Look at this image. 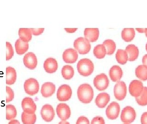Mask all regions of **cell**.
<instances>
[{
    "mask_svg": "<svg viewBox=\"0 0 147 124\" xmlns=\"http://www.w3.org/2000/svg\"><path fill=\"white\" fill-rule=\"evenodd\" d=\"M77 96L81 102L84 103H90L94 96L93 89L89 84L86 83L82 84L78 87Z\"/></svg>",
    "mask_w": 147,
    "mask_h": 124,
    "instance_id": "6da1fadb",
    "label": "cell"
},
{
    "mask_svg": "<svg viewBox=\"0 0 147 124\" xmlns=\"http://www.w3.org/2000/svg\"><path fill=\"white\" fill-rule=\"evenodd\" d=\"M78 72L84 76L91 75L94 70V64L91 60L88 59H80L77 65Z\"/></svg>",
    "mask_w": 147,
    "mask_h": 124,
    "instance_id": "7a4b0ae2",
    "label": "cell"
},
{
    "mask_svg": "<svg viewBox=\"0 0 147 124\" xmlns=\"http://www.w3.org/2000/svg\"><path fill=\"white\" fill-rule=\"evenodd\" d=\"M74 46L81 54H87L91 48L90 41L84 37H79L76 39L74 42Z\"/></svg>",
    "mask_w": 147,
    "mask_h": 124,
    "instance_id": "3957f363",
    "label": "cell"
},
{
    "mask_svg": "<svg viewBox=\"0 0 147 124\" xmlns=\"http://www.w3.org/2000/svg\"><path fill=\"white\" fill-rule=\"evenodd\" d=\"M24 87L25 92L30 96L34 95L39 92V82L34 78H30L25 80Z\"/></svg>",
    "mask_w": 147,
    "mask_h": 124,
    "instance_id": "277c9868",
    "label": "cell"
},
{
    "mask_svg": "<svg viewBox=\"0 0 147 124\" xmlns=\"http://www.w3.org/2000/svg\"><path fill=\"white\" fill-rule=\"evenodd\" d=\"M109 82L108 76L103 73L96 75L93 80L94 86L100 91L106 89L109 85Z\"/></svg>",
    "mask_w": 147,
    "mask_h": 124,
    "instance_id": "5b68a950",
    "label": "cell"
},
{
    "mask_svg": "<svg viewBox=\"0 0 147 124\" xmlns=\"http://www.w3.org/2000/svg\"><path fill=\"white\" fill-rule=\"evenodd\" d=\"M136 117L135 110L131 106H126L122 111L121 119L122 121L124 123H132L134 121Z\"/></svg>",
    "mask_w": 147,
    "mask_h": 124,
    "instance_id": "8992f818",
    "label": "cell"
},
{
    "mask_svg": "<svg viewBox=\"0 0 147 124\" xmlns=\"http://www.w3.org/2000/svg\"><path fill=\"white\" fill-rule=\"evenodd\" d=\"M72 90L69 85H61L57 90V98L61 102L68 101L71 98L72 96Z\"/></svg>",
    "mask_w": 147,
    "mask_h": 124,
    "instance_id": "52a82bcc",
    "label": "cell"
},
{
    "mask_svg": "<svg viewBox=\"0 0 147 124\" xmlns=\"http://www.w3.org/2000/svg\"><path fill=\"white\" fill-rule=\"evenodd\" d=\"M114 95L116 99L119 101L123 100L127 93V87L125 83L123 82H118L114 87Z\"/></svg>",
    "mask_w": 147,
    "mask_h": 124,
    "instance_id": "ba28073f",
    "label": "cell"
},
{
    "mask_svg": "<svg viewBox=\"0 0 147 124\" xmlns=\"http://www.w3.org/2000/svg\"><path fill=\"white\" fill-rule=\"evenodd\" d=\"M24 112L28 114H34L36 110V105L33 99L30 97H25L21 102Z\"/></svg>",
    "mask_w": 147,
    "mask_h": 124,
    "instance_id": "9c48e42d",
    "label": "cell"
},
{
    "mask_svg": "<svg viewBox=\"0 0 147 124\" xmlns=\"http://www.w3.org/2000/svg\"><path fill=\"white\" fill-rule=\"evenodd\" d=\"M120 112V106L119 103L113 102L109 104L106 110V115L110 119H115L118 118Z\"/></svg>",
    "mask_w": 147,
    "mask_h": 124,
    "instance_id": "30bf717a",
    "label": "cell"
},
{
    "mask_svg": "<svg viewBox=\"0 0 147 124\" xmlns=\"http://www.w3.org/2000/svg\"><path fill=\"white\" fill-rule=\"evenodd\" d=\"M143 84L141 81L138 80H133L130 83L129 90V92L132 96L137 98L141 95L144 89Z\"/></svg>",
    "mask_w": 147,
    "mask_h": 124,
    "instance_id": "8fae6325",
    "label": "cell"
},
{
    "mask_svg": "<svg viewBox=\"0 0 147 124\" xmlns=\"http://www.w3.org/2000/svg\"><path fill=\"white\" fill-rule=\"evenodd\" d=\"M57 114L60 119L65 121L69 119L71 115L70 108L66 103H59L56 108Z\"/></svg>",
    "mask_w": 147,
    "mask_h": 124,
    "instance_id": "7c38bea8",
    "label": "cell"
},
{
    "mask_svg": "<svg viewBox=\"0 0 147 124\" xmlns=\"http://www.w3.org/2000/svg\"><path fill=\"white\" fill-rule=\"evenodd\" d=\"M40 114L42 118L46 122L52 121L55 116L54 109L50 104L43 106L40 111Z\"/></svg>",
    "mask_w": 147,
    "mask_h": 124,
    "instance_id": "4fadbf2b",
    "label": "cell"
},
{
    "mask_svg": "<svg viewBox=\"0 0 147 124\" xmlns=\"http://www.w3.org/2000/svg\"><path fill=\"white\" fill-rule=\"evenodd\" d=\"M23 62L26 68L30 69H34L37 65V59L36 55L32 52H29L24 55Z\"/></svg>",
    "mask_w": 147,
    "mask_h": 124,
    "instance_id": "5bb4252c",
    "label": "cell"
},
{
    "mask_svg": "<svg viewBox=\"0 0 147 124\" xmlns=\"http://www.w3.org/2000/svg\"><path fill=\"white\" fill-rule=\"evenodd\" d=\"M78 55L76 50L69 48L64 51L63 54V61L66 63H74L77 61Z\"/></svg>",
    "mask_w": 147,
    "mask_h": 124,
    "instance_id": "9a60e30c",
    "label": "cell"
},
{
    "mask_svg": "<svg viewBox=\"0 0 147 124\" xmlns=\"http://www.w3.org/2000/svg\"><path fill=\"white\" fill-rule=\"evenodd\" d=\"M44 68L48 73H53L56 71L58 68V64L56 60L49 57L45 60L44 63Z\"/></svg>",
    "mask_w": 147,
    "mask_h": 124,
    "instance_id": "2e32d148",
    "label": "cell"
},
{
    "mask_svg": "<svg viewBox=\"0 0 147 124\" xmlns=\"http://www.w3.org/2000/svg\"><path fill=\"white\" fill-rule=\"evenodd\" d=\"M56 90L55 85L52 82H46L41 86V93L43 96L48 98L54 94Z\"/></svg>",
    "mask_w": 147,
    "mask_h": 124,
    "instance_id": "e0dca14e",
    "label": "cell"
},
{
    "mask_svg": "<svg viewBox=\"0 0 147 124\" xmlns=\"http://www.w3.org/2000/svg\"><path fill=\"white\" fill-rule=\"evenodd\" d=\"M109 75L113 82H118L123 75V71L119 66L114 65L110 69Z\"/></svg>",
    "mask_w": 147,
    "mask_h": 124,
    "instance_id": "ac0fdd59",
    "label": "cell"
},
{
    "mask_svg": "<svg viewBox=\"0 0 147 124\" xmlns=\"http://www.w3.org/2000/svg\"><path fill=\"white\" fill-rule=\"evenodd\" d=\"M99 31L98 28H86L84 30L85 38L90 42H95L98 38Z\"/></svg>",
    "mask_w": 147,
    "mask_h": 124,
    "instance_id": "d6986e66",
    "label": "cell"
},
{
    "mask_svg": "<svg viewBox=\"0 0 147 124\" xmlns=\"http://www.w3.org/2000/svg\"><path fill=\"white\" fill-rule=\"evenodd\" d=\"M110 101V96L106 92L99 94L95 99L96 104L99 108H104Z\"/></svg>",
    "mask_w": 147,
    "mask_h": 124,
    "instance_id": "ffe728a7",
    "label": "cell"
},
{
    "mask_svg": "<svg viewBox=\"0 0 147 124\" xmlns=\"http://www.w3.org/2000/svg\"><path fill=\"white\" fill-rule=\"evenodd\" d=\"M6 83L7 85H12L15 83L17 80V72L12 67H7L6 69Z\"/></svg>",
    "mask_w": 147,
    "mask_h": 124,
    "instance_id": "44dd1931",
    "label": "cell"
},
{
    "mask_svg": "<svg viewBox=\"0 0 147 124\" xmlns=\"http://www.w3.org/2000/svg\"><path fill=\"white\" fill-rule=\"evenodd\" d=\"M128 57V61H133L137 59L139 55V50L137 46L133 44L128 45L125 48Z\"/></svg>",
    "mask_w": 147,
    "mask_h": 124,
    "instance_id": "7402d4cb",
    "label": "cell"
},
{
    "mask_svg": "<svg viewBox=\"0 0 147 124\" xmlns=\"http://www.w3.org/2000/svg\"><path fill=\"white\" fill-rule=\"evenodd\" d=\"M29 43L22 41L20 38L15 42V47L16 52L18 55H23L29 49Z\"/></svg>",
    "mask_w": 147,
    "mask_h": 124,
    "instance_id": "603a6c76",
    "label": "cell"
},
{
    "mask_svg": "<svg viewBox=\"0 0 147 124\" xmlns=\"http://www.w3.org/2000/svg\"><path fill=\"white\" fill-rule=\"evenodd\" d=\"M32 34L30 29L20 28L18 30V36L20 39L25 42H28L31 40Z\"/></svg>",
    "mask_w": 147,
    "mask_h": 124,
    "instance_id": "cb8c5ba5",
    "label": "cell"
},
{
    "mask_svg": "<svg viewBox=\"0 0 147 124\" xmlns=\"http://www.w3.org/2000/svg\"><path fill=\"white\" fill-rule=\"evenodd\" d=\"M135 31L133 28H125L121 32L122 38L126 42H130L134 39Z\"/></svg>",
    "mask_w": 147,
    "mask_h": 124,
    "instance_id": "d4e9b609",
    "label": "cell"
},
{
    "mask_svg": "<svg viewBox=\"0 0 147 124\" xmlns=\"http://www.w3.org/2000/svg\"><path fill=\"white\" fill-rule=\"evenodd\" d=\"M136 75L138 79L143 81L147 80V66L145 65H140L135 70Z\"/></svg>",
    "mask_w": 147,
    "mask_h": 124,
    "instance_id": "484cf974",
    "label": "cell"
},
{
    "mask_svg": "<svg viewBox=\"0 0 147 124\" xmlns=\"http://www.w3.org/2000/svg\"><path fill=\"white\" fill-rule=\"evenodd\" d=\"M6 118L7 120L11 121L15 119L17 115V109L12 104L6 105Z\"/></svg>",
    "mask_w": 147,
    "mask_h": 124,
    "instance_id": "4316f807",
    "label": "cell"
},
{
    "mask_svg": "<svg viewBox=\"0 0 147 124\" xmlns=\"http://www.w3.org/2000/svg\"><path fill=\"white\" fill-rule=\"evenodd\" d=\"M116 60L121 64H125L128 60V57L126 51L122 49H118L115 55Z\"/></svg>",
    "mask_w": 147,
    "mask_h": 124,
    "instance_id": "83f0119b",
    "label": "cell"
},
{
    "mask_svg": "<svg viewBox=\"0 0 147 124\" xmlns=\"http://www.w3.org/2000/svg\"><path fill=\"white\" fill-rule=\"evenodd\" d=\"M94 56L98 59H103L106 54V50L103 44H99L94 47L93 50Z\"/></svg>",
    "mask_w": 147,
    "mask_h": 124,
    "instance_id": "f1b7e54d",
    "label": "cell"
},
{
    "mask_svg": "<svg viewBox=\"0 0 147 124\" xmlns=\"http://www.w3.org/2000/svg\"><path fill=\"white\" fill-rule=\"evenodd\" d=\"M21 119L24 124H34L36 121V116L35 114H28L23 112Z\"/></svg>",
    "mask_w": 147,
    "mask_h": 124,
    "instance_id": "f546056e",
    "label": "cell"
},
{
    "mask_svg": "<svg viewBox=\"0 0 147 124\" xmlns=\"http://www.w3.org/2000/svg\"><path fill=\"white\" fill-rule=\"evenodd\" d=\"M106 50V54L108 55H112L114 53L116 49V44L114 40L108 39L103 41L102 43Z\"/></svg>",
    "mask_w": 147,
    "mask_h": 124,
    "instance_id": "4dcf8cb0",
    "label": "cell"
},
{
    "mask_svg": "<svg viewBox=\"0 0 147 124\" xmlns=\"http://www.w3.org/2000/svg\"><path fill=\"white\" fill-rule=\"evenodd\" d=\"M62 76L66 80H70L74 75V70L72 67L69 65H64L62 69Z\"/></svg>",
    "mask_w": 147,
    "mask_h": 124,
    "instance_id": "1f68e13d",
    "label": "cell"
},
{
    "mask_svg": "<svg viewBox=\"0 0 147 124\" xmlns=\"http://www.w3.org/2000/svg\"><path fill=\"white\" fill-rule=\"evenodd\" d=\"M137 103L141 106L147 105V87H144L141 94L139 96L136 98Z\"/></svg>",
    "mask_w": 147,
    "mask_h": 124,
    "instance_id": "d6a6232c",
    "label": "cell"
},
{
    "mask_svg": "<svg viewBox=\"0 0 147 124\" xmlns=\"http://www.w3.org/2000/svg\"><path fill=\"white\" fill-rule=\"evenodd\" d=\"M14 55L13 46L9 42H6V60L8 61L11 59Z\"/></svg>",
    "mask_w": 147,
    "mask_h": 124,
    "instance_id": "836d02e7",
    "label": "cell"
},
{
    "mask_svg": "<svg viewBox=\"0 0 147 124\" xmlns=\"http://www.w3.org/2000/svg\"><path fill=\"white\" fill-rule=\"evenodd\" d=\"M6 102H10L13 100L14 97V93L13 89L9 87V86H6Z\"/></svg>",
    "mask_w": 147,
    "mask_h": 124,
    "instance_id": "e575fe53",
    "label": "cell"
},
{
    "mask_svg": "<svg viewBox=\"0 0 147 124\" xmlns=\"http://www.w3.org/2000/svg\"><path fill=\"white\" fill-rule=\"evenodd\" d=\"M91 124H105V120L102 117L96 116L92 119Z\"/></svg>",
    "mask_w": 147,
    "mask_h": 124,
    "instance_id": "d590c367",
    "label": "cell"
},
{
    "mask_svg": "<svg viewBox=\"0 0 147 124\" xmlns=\"http://www.w3.org/2000/svg\"><path fill=\"white\" fill-rule=\"evenodd\" d=\"M76 124H90L89 121L85 116H80L77 119Z\"/></svg>",
    "mask_w": 147,
    "mask_h": 124,
    "instance_id": "8d00e7d4",
    "label": "cell"
},
{
    "mask_svg": "<svg viewBox=\"0 0 147 124\" xmlns=\"http://www.w3.org/2000/svg\"><path fill=\"white\" fill-rule=\"evenodd\" d=\"M30 30H31L32 34L34 36H37L42 33L45 29L44 28H40V29L31 28Z\"/></svg>",
    "mask_w": 147,
    "mask_h": 124,
    "instance_id": "74e56055",
    "label": "cell"
},
{
    "mask_svg": "<svg viewBox=\"0 0 147 124\" xmlns=\"http://www.w3.org/2000/svg\"><path fill=\"white\" fill-rule=\"evenodd\" d=\"M142 124H147V112L144 113L141 118Z\"/></svg>",
    "mask_w": 147,
    "mask_h": 124,
    "instance_id": "f35d334b",
    "label": "cell"
},
{
    "mask_svg": "<svg viewBox=\"0 0 147 124\" xmlns=\"http://www.w3.org/2000/svg\"><path fill=\"white\" fill-rule=\"evenodd\" d=\"M142 62L144 65L147 66V54H145L142 57Z\"/></svg>",
    "mask_w": 147,
    "mask_h": 124,
    "instance_id": "ab89813d",
    "label": "cell"
},
{
    "mask_svg": "<svg viewBox=\"0 0 147 124\" xmlns=\"http://www.w3.org/2000/svg\"><path fill=\"white\" fill-rule=\"evenodd\" d=\"M68 33H74V32H76L77 30V29L76 28H75V29H69V28H65L64 29Z\"/></svg>",
    "mask_w": 147,
    "mask_h": 124,
    "instance_id": "60d3db41",
    "label": "cell"
},
{
    "mask_svg": "<svg viewBox=\"0 0 147 124\" xmlns=\"http://www.w3.org/2000/svg\"><path fill=\"white\" fill-rule=\"evenodd\" d=\"M8 124H20V121L17 119H12L9 121Z\"/></svg>",
    "mask_w": 147,
    "mask_h": 124,
    "instance_id": "b9f144b4",
    "label": "cell"
},
{
    "mask_svg": "<svg viewBox=\"0 0 147 124\" xmlns=\"http://www.w3.org/2000/svg\"><path fill=\"white\" fill-rule=\"evenodd\" d=\"M136 30L139 33H145V29H139V28H136Z\"/></svg>",
    "mask_w": 147,
    "mask_h": 124,
    "instance_id": "7bdbcfd3",
    "label": "cell"
},
{
    "mask_svg": "<svg viewBox=\"0 0 147 124\" xmlns=\"http://www.w3.org/2000/svg\"><path fill=\"white\" fill-rule=\"evenodd\" d=\"M59 124H70L68 122L65 121H62L59 123Z\"/></svg>",
    "mask_w": 147,
    "mask_h": 124,
    "instance_id": "ee69618b",
    "label": "cell"
},
{
    "mask_svg": "<svg viewBox=\"0 0 147 124\" xmlns=\"http://www.w3.org/2000/svg\"><path fill=\"white\" fill-rule=\"evenodd\" d=\"M145 34H146V36L147 37V29H145Z\"/></svg>",
    "mask_w": 147,
    "mask_h": 124,
    "instance_id": "f6af8a7d",
    "label": "cell"
},
{
    "mask_svg": "<svg viewBox=\"0 0 147 124\" xmlns=\"http://www.w3.org/2000/svg\"><path fill=\"white\" fill-rule=\"evenodd\" d=\"M146 51H147V44H146Z\"/></svg>",
    "mask_w": 147,
    "mask_h": 124,
    "instance_id": "bcb514c9",
    "label": "cell"
},
{
    "mask_svg": "<svg viewBox=\"0 0 147 124\" xmlns=\"http://www.w3.org/2000/svg\"><path fill=\"white\" fill-rule=\"evenodd\" d=\"M130 124L129 123H125V124Z\"/></svg>",
    "mask_w": 147,
    "mask_h": 124,
    "instance_id": "7dc6e473",
    "label": "cell"
}]
</instances>
